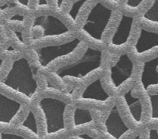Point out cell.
Wrapping results in <instances>:
<instances>
[{"label":"cell","mask_w":158,"mask_h":139,"mask_svg":"<svg viewBox=\"0 0 158 139\" xmlns=\"http://www.w3.org/2000/svg\"><path fill=\"white\" fill-rule=\"evenodd\" d=\"M0 86L31 103L38 94L39 84L35 71L29 59L20 57L12 63Z\"/></svg>","instance_id":"cell-1"},{"label":"cell","mask_w":158,"mask_h":139,"mask_svg":"<svg viewBox=\"0 0 158 139\" xmlns=\"http://www.w3.org/2000/svg\"><path fill=\"white\" fill-rule=\"evenodd\" d=\"M103 62V49L87 46L80 57L60 65L51 74L60 80L83 81L100 70Z\"/></svg>","instance_id":"cell-2"},{"label":"cell","mask_w":158,"mask_h":139,"mask_svg":"<svg viewBox=\"0 0 158 139\" xmlns=\"http://www.w3.org/2000/svg\"><path fill=\"white\" fill-rule=\"evenodd\" d=\"M69 103L58 97L44 96L37 101V108L42 115L44 137L52 139L67 130L66 111Z\"/></svg>","instance_id":"cell-3"},{"label":"cell","mask_w":158,"mask_h":139,"mask_svg":"<svg viewBox=\"0 0 158 139\" xmlns=\"http://www.w3.org/2000/svg\"><path fill=\"white\" fill-rule=\"evenodd\" d=\"M114 10L98 1L86 14L80 27V33L97 44L103 42L105 33L111 23Z\"/></svg>","instance_id":"cell-4"},{"label":"cell","mask_w":158,"mask_h":139,"mask_svg":"<svg viewBox=\"0 0 158 139\" xmlns=\"http://www.w3.org/2000/svg\"><path fill=\"white\" fill-rule=\"evenodd\" d=\"M83 45L79 37H74L58 44L45 45L34 49L36 61L42 69H47L61 60L71 57Z\"/></svg>","instance_id":"cell-5"},{"label":"cell","mask_w":158,"mask_h":139,"mask_svg":"<svg viewBox=\"0 0 158 139\" xmlns=\"http://www.w3.org/2000/svg\"><path fill=\"white\" fill-rule=\"evenodd\" d=\"M32 31L34 33V42L55 40L69 36L71 34L69 28L56 16L51 14H42L33 19Z\"/></svg>","instance_id":"cell-6"},{"label":"cell","mask_w":158,"mask_h":139,"mask_svg":"<svg viewBox=\"0 0 158 139\" xmlns=\"http://www.w3.org/2000/svg\"><path fill=\"white\" fill-rule=\"evenodd\" d=\"M134 63L128 53L120 54L108 66L107 80L114 91H120L133 78Z\"/></svg>","instance_id":"cell-7"},{"label":"cell","mask_w":158,"mask_h":139,"mask_svg":"<svg viewBox=\"0 0 158 139\" xmlns=\"http://www.w3.org/2000/svg\"><path fill=\"white\" fill-rule=\"evenodd\" d=\"M103 128L110 139H125L132 131L122 116L117 102H114L108 110L103 121Z\"/></svg>","instance_id":"cell-8"},{"label":"cell","mask_w":158,"mask_h":139,"mask_svg":"<svg viewBox=\"0 0 158 139\" xmlns=\"http://www.w3.org/2000/svg\"><path fill=\"white\" fill-rule=\"evenodd\" d=\"M134 23L135 19L134 16L121 14L117 26L108 39V48L113 51L125 49L132 38Z\"/></svg>","instance_id":"cell-9"},{"label":"cell","mask_w":158,"mask_h":139,"mask_svg":"<svg viewBox=\"0 0 158 139\" xmlns=\"http://www.w3.org/2000/svg\"><path fill=\"white\" fill-rule=\"evenodd\" d=\"M112 100L113 96L106 91L100 77L89 82L77 98V101L80 103H92L99 105L108 104Z\"/></svg>","instance_id":"cell-10"},{"label":"cell","mask_w":158,"mask_h":139,"mask_svg":"<svg viewBox=\"0 0 158 139\" xmlns=\"http://www.w3.org/2000/svg\"><path fill=\"white\" fill-rule=\"evenodd\" d=\"M24 111L22 102L0 92V128H9L15 124Z\"/></svg>","instance_id":"cell-11"},{"label":"cell","mask_w":158,"mask_h":139,"mask_svg":"<svg viewBox=\"0 0 158 139\" xmlns=\"http://www.w3.org/2000/svg\"><path fill=\"white\" fill-rule=\"evenodd\" d=\"M155 51H158V32L140 28L132 46L133 54L142 58Z\"/></svg>","instance_id":"cell-12"},{"label":"cell","mask_w":158,"mask_h":139,"mask_svg":"<svg viewBox=\"0 0 158 139\" xmlns=\"http://www.w3.org/2000/svg\"><path fill=\"white\" fill-rule=\"evenodd\" d=\"M121 100L128 117L134 125L141 126L143 120V104L135 94L134 87H131L121 94Z\"/></svg>","instance_id":"cell-13"},{"label":"cell","mask_w":158,"mask_h":139,"mask_svg":"<svg viewBox=\"0 0 158 139\" xmlns=\"http://www.w3.org/2000/svg\"><path fill=\"white\" fill-rule=\"evenodd\" d=\"M139 83L146 94L152 88L158 87V56L143 62L139 75Z\"/></svg>","instance_id":"cell-14"},{"label":"cell","mask_w":158,"mask_h":139,"mask_svg":"<svg viewBox=\"0 0 158 139\" xmlns=\"http://www.w3.org/2000/svg\"><path fill=\"white\" fill-rule=\"evenodd\" d=\"M95 118L92 110L81 106H74L71 111V127L75 131L94 125Z\"/></svg>","instance_id":"cell-15"},{"label":"cell","mask_w":158,"mask_h":139,"mask_svg":"<svg viewBox=\"0 0 158 139\" xmlns=\"http://www.w3.org/2000/svg\"><path fill=\"white\" fill-rule=\"evenodd\" d=\"M16 128L19 131L26 133L32 139H42L40 123L38 117L32 109H29L26 114L17 124Z\"/></svg>","instance_id":"cell-16"},{"label":"cell","mask_w":158,"mask_h":139,"mask_svg":"<svg viewBox=\"0 0 158 139\" xmlns=\"http://www.w3.org/2000/svg\"><path fill=\"white\" fill-rule=\"evenodd\" d=\"M141 20L143 23L158 27V0H152L149 7L142 14Z\"/></svg>","instance_id":"cell-17"},{"label":"cell","mask_w":158,"mask_h":139,"mask_svg":"<svg viewBox=\"0 0 158 139\" xmlns=\"http://www.w3.org/2000/svg\"><path fill=\"white\" fill-rule=\"evenodd\" d=\"M90 0H76L69 8L68 11V17L72 21L73 23L77 22L80 13L83 11L84 6L87 4Z\"/></svg>","instance_id":"cell-18"},{"label":"cell","mask_w":158,"mask_h":139,"mask_svg":"<svg viewBox=\"0 0 158 139\" xmlns=\"http://www.w3.org/2000/svg\"><path fill=\"white\" fill-rule=\"evenodd\" d=\"M148 94V99L150 105V117L149 119L151 122L158 120V93Z\"/></svg>","instance_id":"cell-19"},{"label":"cell","mask_w":158,"mask_h":139,"mask_svg":"<svg viewBox=\"0 0 158 139\" xmlns=\"http://www.w3.org/2000/svg\"><path fill=\"white\" fill-rule=\"evenodd\" d=\"M0 139H29L22 134L13 131L0 130Z\"/></svg>","instance_id":"cell-20"},{"label":"cell","mask_w":158,"mask_h":139,"mask_svg":"<svg viewBox=\"0 0 158 139\" xmlns=\"http://www.w3.org/2000/svg\"><path fill=\"white\" fill-rule=\"evenodd\" d=\"M145 1L146 0H126L124 3V7L128 10H136L139 9Z\"/></svg>","instance_id":"cell-21"},{"label":"cell","mask_w":158,"mask_h":139,"mask_svg":"<svg viewBox=\"0 0 158 139\" xmlns=\"http://www.w3.org/2000/svg\"><path fill=\"white\" fill-rule=\"evenodd\" d=\"M71 137H73V139H97L94 136L91 135L87 132H80L77 134H73Z\"/></svg>","instance_id":"cell-22"},{"label":"cell","mask_w":158,"mask_h":139,"mask_svg":"<svg viewBox=\"0 0 158 139\" xmlns=\"http://www.w3.org/2000/svg\"><path fill=\"white\" fill-rule=\"evenodd\" d=\"M148 139H158V130L157 128H150L148 131Z\"/></svg>","instance_id":"cell-23"},{"label":"cell","mask_w":158,"mask_h":139,"mask_svg":"<svg viewBox=\"0 0 158 139\" xmlns=\"http://www.w3.org/2000/svg\"><path fill=\"white\" fill-rule=\"evenodd\" d=\"M49 5V0H36V6L38 8L47 7Z\"/></svg>","instance_id":"cell-24"},{"label":"cell","mask_w":158,"mask_h":139,"mask_svg":"<svg viewBox=\"0 0 158 139\" xmlns=\"http://www.w3.org/2000/svg\"><path fill=\"white\" fill-rule=\"evenodd\" d=\"M16 1L18 2L20 6H23L25 8H28L29 6V2H30V0H16Z\"/></svg>","instance_id":"cell-25"},{"label":"cell","mask_w":158,"mask_h":139,"mask_svg":"<svg viewBox=\"0 0 158 139\" xmlns=\"http://www.w3.org/2000/svg\"><path fill=\"white\" fill-rule=\"evenodd\" d=\"M66 0H56V6L57 9H61L63 8V5Z\"/></svg>","instance_id":"cell-26"},{"label":"cell","mask_w":158,"mask_h":139,"mask_svg":"<svg viewBox=\"0 0 158 139\" xmlns=\"http://www.w3.org/2000/svg\"><path fill=\"white\" fill-rule=\"evenodd\" d=\"M131 139H142V134L141 133H138V134L133 136Z\"/></svg>","instance_id":"cell-27"},{"label":"cell","mask_w":158,"mask_h":139,"mask_svg":"<svg viewBox=\"0 0 158 139\" xmlns=\"http://www.w3.org/2000/svg\"><path fill=\"white\" fill-rule=\"evenodd\" d=\"M5 64V60L3 58H0V71H1L2 68L4 66Z\"/></svg>","instance_id":"cell-28"},{"label":"cell","mask_w":158,"mask_h":139,"mask_svg":"<svg viewBox=\"0 0 158 139\" xmlns=\"http://www.w3.org/2000/svg\"><path fill=\"white\" fill-rule=\"evenodd\" d=\"M109 1H110L112 3H115V4H118V3L120 2V0H109Z\"/></svg>","instance_id":"cell-29"},{"label":"cell","mask_w":158,"mask_h":139,"mask_svg":"<svg viewBox=\"0 0 158 139\" xmlns=\"http://www.w3.org/2000/svg\"><path fill=\"white\" fill-rule=\"evenodd\" d=\"M60 139H69V137H62V138H60Z\"/></svg>","instance_id":"cell-30"}]
</instances>
